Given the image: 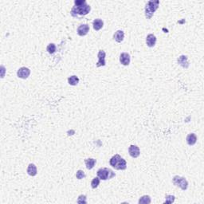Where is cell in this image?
I'll use <instances>...</instances> for the list:
<instances>
[{"mask_svg": "<svg viewBox=\"0 0 204 204\" xmlns=\"http://www.w3.org/2000/svg\"><path fill=\"white\" fill-rule=\"evenodd\" d=\"M114 40L117 42H123L124 38V33L123 31H117L115 32L113 35Z\"/></svg>", "mask_w": 204, "mask_h": 204, "instance_id": "cell-15", "label": "cell"}, {"mask_svg": "<svg viewBox=\"0 0 204 204\" xmlns=\"http://www.w3.org/2000/svg\"><path fill=\"white\" fill-rule=\"evenodd\" d=\"M156 37L153 34H149L146 38V44L148 47H154L156 43Z\"/></svg>", "mask_w": 204, "mask_h": 204, "instance_id": "cell-11", "label": "cell"}, {"mask_svg": "<svg viewBox=\"0 0 204 204\" xmlns=\"http://www.w3.org/2000/svg\"><path fill=\"white\" fill-rule=\"evenodd\" d=\"M89 26L88 24H82L77 28V33L79 36L82 37V36H86L89 33Z\"/></svg>", "mask_w": 204, "mask_h": 204, "instance_id": "cell-9", "label": "cell"}, {"mask_svg": "<svg viewBox=\"0 0 204 204\" xmlns=\"http://www.w3.org/2000/svg\"><path fill=\"white\" fill-rule=\"evenodd\" d=\"M68 83H69L70 86H77V85L79 83L78 77H77L76 75L70 76L69 78H68Z\"/></svg>", "mask_w": 204, "mask_h": 204, "instance_id": "cell-18", "label": "cell"}, {"mask_svg": "<svg viewBox=\"0 0 204 204\" xmlns=\"http://www.w3.org/2000/svg\"><path fill=\"white\" fill-rule=\"evenodd\" d=\"M186 140H187V143H188V145L193 146L197 142V136L195 135V133H189L187 138H186Z\"/></svg>", "mask_w": 204, "mask_h": 204, "instance_id": "cell-12", "label": "cell"}, {"mask_svg": "<svg viewBox=\"0 0 204 204\" xmlns=\"http://www.w3.org/2000/svg\"><path fill=\"white\" fill-rule=\"evenodd\" d=\"M130 55L128 53H122L120 55V62L123 66H128L130 64Z\"/></svg>", "mask_w": 204, "mask_h": 204, "instance_id": "cell-10", "label": "cell"}, {"mask_svg": "<svg viewBox=\"0 0 204 204\" xmlns=\"http://www.w3.org/2000/svg\"><path fill=\"white\" fill-rule=\"evenodd\" d=\"M31 74V70L26 67H21L17 72V76L21 79H27Z\"/></svg>", "mask_w": 204, "mask_h": 204, "instance_id": "cell-6", "label": "cell"}, {"mask_svg": "<svg viewBox=\"0 0 204 204\" xmlns=\"http://www.w3.org/2000/svg\"><path fill=\"white\" fill-rule=\"evenodd\" d=\"M26 172H27V174H28L29 176H35L36 175H37V173H38L37 167H36L34 164H29L28 168H27Z\"/></svg>", "mask_w": 204, "mask_h": 204, "instance_id": "cell-14", "label": "cell"}, {"mask_svg": "<svg viewBox=\"0 0 204 204\" xmlns=\"http://www.w3.org/2000/svg\"><path fill=\"white\" fill-rule=\"evenodd\" d=\"M178 63L183 68H188L189 66V62H188V58L185 55H181L178 58Z\"/></svg>", "mask_w": 204, "mask_h": 204, "instance_id": "cell-13", "label": "cell"}, {"mask_svg": "<svg viewBox=\"0 0 204 204\" xmlns=\"http://www.w3.org/2000/svg\"><path fill=\"white\" fill-rule=\"evenodd\" d=\"M99 184H100V179L98 178V177L93 178L92 182H91V187H92V188L95 189V188H97L99 186Z\"/></svg>", "mask_w": 204, "mask_h": 204, "instance_id": "cell-21", "label": "cell"}, {"mask_svg": "<svg viewBox=\"0 0 204 204\" xmlns=\"http://www.w3.org/2000/svg\"><path fill=\"white\" fill-rule=\"evenodd\" d=\"M46 50H47L49 54H53L55 53V51H56V45H55V44H54V43H50V44L47 45V47H46Z\"/></svg>", "mask_w": 204, "mask_h": 204, "instance_id": "cell-20", "label": "cell"}, {"mask_svg": "<svg viewBox=\"0 0 204 204\" xmlns=\"http://www.w3.org/2000/svg\"><path fill=\"white\" fill-rule=\"evenodd\" d=\"M93 29L95 31H100L101 29H102L103 26H104V22L102 21L101 19H94V21L93 22Z\"/></svg>", "mask_w": 204, "mask_h": 204, "instance_id": "cell-17", "label": "cell"}, {"mask_svg": "<svg viewBox=\"0 0 204 204\" xmlns=\"http://www.w3.org/2000/svg\"><path fill=\"white\" fill-rule=\"evenodd\" d=\"M96 163H97V159H93V158H89V159H85V164H86V168L88 170L93 169L95 166Z\"/></svg>", "mask_w": 204, "mask_h": 204, "instance_id": "cell-16", "label": "cell"}, {"mask_svg": "<svg viewBox=\"0 0 204 204\" xmlns=\"http://www.w3.org/2000/svg\"><path fill=\"white\" fill-rule=\"evenodd\" d=\"M91 10V7L87 4L86 0H75L74 6L72 8L70 14L73 17L85 16Z\"/></svg>", "mask_w": 204, "mask_h": 204, "instance_id": "cell-1", "label": "cell"}, {"mask_svg": "<svg viewBox=\"0 0 204 204\" xmlns=\"http://www.w3.org/2000/svg\"><path fill=\"white\" fill-rule=\"evenodd\" d=\"M98 177L101 180H108L111 179L116 176V174L112 171L111 169L107 168H101L98 171Z\"/></svg>", "mask_w": 204, "mask_h": 204, "instance_id": "cell-4", "label": "cell"}, {"mask_svg": "<svg viewBox=\"0 0 204 204\" xmlns=\"http://www.w3.org/2000/svg\"><path fill=\"white\" fill-rule=\"evenodd\" d=\"M159 1H148L145 6V17L147 19H151L153 14L159 7Z\"/></svg>", "mask_w": 204, "mask_h": 204, "instance_id": "cell-3", "label": "cell"}, {"mask_svg": "<svg viewBox=\"0 0 204 204\" xmlns=\"http://www.w3.org/2000/svg\"><path fill=\"white\" fill-rule=\"evenodd\" d=\"M138 203L140 204H149L151 203V198L149 195H144L142 197H140Z\"/></svg>", "mask_w": 204, "mask_h": 204, "instance_id": "cell-19", "label": "cell"}, {"mask_svg": "<svg viewBox=\"0 0 204 204\" xmlns=\"http://www.w3.org/2000/svg\"><path fill=\"white\" fill-rule=\"evenodd\" d=\"M175 200H176V197L174 195H167L165 196V202H164V203H172L175 202Z\"/></svg>", "mask_w": 204, "mask_h": 204, "instance_id": "cell-22", "label": "cell"}, {"mask_svg": "<svg viewBox=\"0 0 204 204\" xmlns=\"http://www.w3.org/2000/svg\"><path fill=\"white\" fill-rule=\"evenodd\" d=\"M172 183L175 186L179 187L183 191H186L188 188V182L184 177L179 176H175L172 179Z\"/></svg>", "mask_w": 204, "mask_h": 204, "instance_id": "cell-5", "label": "cell"}, {"mask_svg": "<svg viewBox=\"0 0 204 204\" xmlns=\"http://www.w3.org/2000/svg\"><path fill=\"white\" fill-rule=\"evenodd\" d=\"M128 153L133 158H137L140 155V148L136 145H130L128 147Z\"/></svg>", "mask_w": 204, "mask_h": 204, "instance_id": "cell-8", "label": "cell"}, {"mask_svg": "<svg viewBox=\"0 0 204 204\" xmlns=\"http://www.w3.org/2000/svg\"><path fill=\"white\" fill-rule=\"evenodd\" d=\"M76 177L77 179H82L86 177V174L82 170H78L76 173Z\"/></svg>", "mask_w": 204, "mask_h": 204, "instance_id": "cell-23", "label": "cell"}, {"mask_svg": "<svg viewBox=\"0 0 204 204\" xmlns=\"http://www.w3.org/2000/svg\"><path fill=\"white\" fill-rule=\"evenodd\" d=\"M77 203H80V204L87 203L86 195H79L78 199H77Z\"/></svg>", "mask_w": 204, "mask_h": 204, "instance_id": "cell-24", "label": "cell"}, {"mask_svg": "<svg viewBox=\"0 0 204 204\" xmlns=\"http://www.w3.org/2000/svg\"><path fill=\"white\" fill-rule=\"evenodd\" d=\"M105 56H106V54L104 52V50H99L98 52V62L97 63V67H101L104 66H105Z\"/></svg>", "mask_w": 204, "mask_h": 204, "instance_id": "cell-7", "label": "cell"}, {"mask_svg": "<svg viewBox=\"0 0 204 204\" xmlns=\"http://www.w3.org/2000/svg\"><path fill=\"white\" fill-rule=\"evenodd\" d=\"M109 164L116 170H125L127 168V163L120 155L116 154L112 157L109 160Z\"/></svg>", "mask_w": 204, "mask_h": 204, "instance_id": "cell-2", "label": "cell"}]
</instances>
